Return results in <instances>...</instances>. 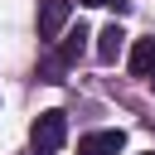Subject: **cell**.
<instances>
[{
	"instance_id": "obj_2",
	"label": "cell",
	"mask_w": 155,
	"mask_h": 155,
	"mask_svg": "<svg viewBox=\"0 0 155 155\" xmlns=\"http://www.w3.org/2000/svg\"><path fill=\"white\" fill-rule=\"evenodd\" d=\"M68 15H73V0H44V5H39V39L53 44V39L63 34Z\"/></svg>"
},
{
	"instance_id": "obj_1",
	"label": "cell",
	"mask_w": 155,
	"mask_h": 155,
	"mask_svg": "<svg viewBox=\"0 0 155 155\" xmlns=\"http://www.w3.org/2000/svg\"><path fill=\"white\" fill-rule=\"evenodd\" d=\"M63 140H68V116H63V111H39L34 126H29V145H34V155H58Z\"/></svg>"
},
{
	"instance_id": "obj_3",
	"label": "cell",
	"mask_w": 155,
	"mask_h": 155,
	"mask_svg": "<svg viewBox=\"0 0 155 155\" xmlns=\"http://www.w3.org/2000/svg\"><path fill=\"white\" fill-rule=\"evenodd\" d=\"M126 150V131L116 126V131H87L82 140H78V155H121Z\"/></svg>"
},
{
	"instance_id": "obj_4",
	"label": "cell",
	"mask_w": 155,
	"mask_h": 155,
	"mask_svg": "<svg viewBox=\"0 0 155 155\" xmlns=\"http://www.w3.org/2000/svg\"><path fill=\"white\" fill-rule=\"evenodd\" d=\"M121 53H126V29H121V24H107V29L97 34V58H102V63H116Z\"/></svg>"
},
{
	"instance_id": "obj_5",
	"label": "cell",
	"mask_w": 155,
	"mask_h": 155,
	"mask_svg": "<svg viewBox=\"0 0 155 155\" xmlns=\"http://www.w3.org/2000/svg\"><path fill=\"white\" fill-rule=\"evenodd\" d=\"M126 63H131L136 78H150V68H155V39H136L131 53H126Z\"/></svg>"
},
{
	"instance_id": "obj_7",
	"label": "cell",
	"mask_w": 155,
	"mask_h": 155,
	"mask_svg": "<svg viewBox=\"0 0 155 155\" xmlns=\"http://www.w3.org/2000/svg\"><path fill=\"white\" fill-rule=\"evenodd\" d=\"M150 87H155V68H150Z\"/></svg>"
},
{
	"instance_id": "obj_8",
	"label": "cell",
	"mask_w": 155,
	"mask_h": 155,
	"mask_svg": "<svg viewBox=\"0 0 155 155\" xmlns=\"http://www.w3.org/2000/svg\"><path fill=\"white\" fill-rule=\"evenodd\" d=\"M150 155H155V150H150Z\"/></svg>"
},
{
	"instance_id": "obj_6",
	"label": "cell",
	"mask_w": 155,
	"mask_h": 155,
	"mask_svg": "<svg viewBox=\"0 0 155 155\" xmlns=\"http://www.w3.org/2000/svg\"><path fill=\"white\" fill-rule=\"evenodd\" d=\"M82 5H116V15H126V0H82Z\"/></svg>"
}]
</instances>
